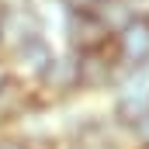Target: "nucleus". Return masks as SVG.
<instances>
[{"label": "nucleus", "mask_w": 149, "mask_h": 149, "mask_svg": "<svg viewBox=\"0 0 149 149\" xmlns=\"http://www.w3.org/2000/svg\"><path fill=\"white\" fill-rule=\"evenodd\" d=\"M42 38V21L31 7H0V45L17 52L21 45Z\"/></svg>", "instance_id": "obj_1"}, {"label": "nucleus", "mask_w": 149, "mask_h": 149, "mask_svg": "<svg viewBox=\"0 0 149 149\" xmlns=\"http://www.w3.org/2000/svg\"><path fill=\"white\" fill-rule=\"evenodd\" d=\"M118 52L108 56V45L94 52H76V90H104L118 76Z\"/></svg>", "instance_id": "obj_2"}, {"label": "nucleus", "mask_w": 149, "mask_h": 149, "mask_svg": "<svg viewBox=\"0 0 149 149\" xmlns=\"http://www.w3.org/2000/svg\"><path fill=\"white\" fill-rule=\"evenodd\" d=\"M114 52L125 66H142L149 59V17L146 14H135L114 35Z\"/></svg>", "instance_id": "obj_3"}, {"label": "nucleus", "mask_w": 149, "mask_h": 149, "mask_svg": "<svg viewBox=\"0 0 149 149\" xmlns=\"http://www.w3.org/2000/svg\"><path fill=\"white\" fill-rule=\"evenodd\" d=\"M66 35H70L76 52H94V49H104V45L111 42V35L104 31V24H101L87 7H70Z\"/></svg>", "instance_id": "obj_4"}, {"label": "nucleus", "mask_w": 149, "mask_h": 149, "mask_svg": "<svg viewBox=\"0 0 149 149\" xmlns=\"http://www.w3.org/2000/svg\"><path fill=\"white\" fill-rule=\"evenodd\" d=\"M38 83H42L45 90L59 94V97H63V94H73L76 90V56H52L49 66L38 76Z\"/></svg>", "instance_id": "obj_5"}, {"label": "nucleus", "mask_w": 149, "mask_h": 149, "mask_svg": "<svg viewBox=\"0 0 149 149\" xmlns=\"http://www.w3.org/2000/svg\"><path fill=\"white\" fill-rule=\"evenodd\" d=\"M87 10L104 24V31H108L111 38L118 35L132 17H135V7H132L128 0H97V3H94V7H87Z\"/></svg>", "instance_id": "obj_6"}, {"label": "nucleus", "mask_w": 149, "mask_h": 149, "mask_svg": "<svg viewBox=\"0 0 149 149\" xmlns=\"http://www.w3.org/2000/svg\"><path fill=\"white\" fill-rule=\"evenodd\" d=\"M28 108V87L14 76H3L0 83V121H10Z\"/></svg>", "instance_id": "obj_7"}, {"label": "nucleus", "mask_w": 149, "mask_h": 149, "mask_svg": "<svg viewBox=\"0 0 149 149\" xmlns=\"http://www.w3.org/2000/svg\"><path fill=\"white\" fill-rule=\"evenodd\" d=\"M14 59L21 63V70L28 76H42V70L49 66V59H52V49L45 45V38H35V42H28V45H21L17 52H14Z\"/></svg>", "instance_id": "obj_8"}, {"label": "nucleus", "mask_w": 149, "mask_h": 149, "mask_svg": "<svg viewBox=\"0 0 149 149\" xmlns=\"http://www.w3.org/2000/svg\"><path fill=\"white\" fill-rule=\"evenodd\" d=\"M128 128H132V139H135L142 149H149V111L142 114V118H135Z\"/></svg>", "instance_id": "obj_9"}, {"label": "nucleus", "mask_w": 149, "mask_h": 149, "mask_svg": "<svg viewBox=\"0 0 149 149\" xmlns=\"http://www.w3.org/2000/svg\"><path fill=\"white\" fill-rule=\"evenodd\" d=\"M0 149H28L21 139H0Z\"/></svg>", "instance_id": "obj_10"}, {"label": "nucleus", "mask_w": 149, "mask_h": 149, "mask_svg": "<svg viewBox=\"0 0 149 149\" xmlns=\"http://www.w3.org/2000/svg\"><path fill=\"white\" fill-rule=\"evenodd\" d=\"M66 3H70V7H94L97 0H66Z\"/></svg>", "instance_id": "obj_11"}, {"label": "nucleus", "mask_w": 149, "mask_h": 149, "mask_svg": "<svg viewBox=\"0 0 149 149\" xmlns=\"http://www.w3.org/2000/svg\"><path fill=\"white\" fill-rule=\"evenodd\" d=\"M3 76H7V73H3V70H0V83H3Z\"/></svg>", "instance_id": "obj_12"}, {"label": "nucleus", "mask_w": 149, "mask_h": 149, "mask_svg": "<svg viewBox=\"0 0 149 149\" xmlns=\"http://www.w3.org/2000/svg\"><path fill=\"white\" fill-rule=\"evenodd\" d=\"M146 17H149V14H146Z\"/></svg>", "instance_id": "obj_13"}]
</instances>
